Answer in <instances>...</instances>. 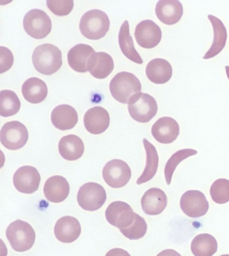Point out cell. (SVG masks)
I'll return each mask as SVG.
<instances>
[{
    "label": "cell",
    "instance_id": "obj_15",
    "mask_svg": "<svg viewBox=\"0 0 229 256\" xmlns=\"http://www.w3.org/2000/svg\"><path fill=\"white\" fill-rule=\"evenodd\" d=\"M110 122V115L107 110L100 106L91 108L85 114V128L92 134L98 135L104 133L109 127Z\"/></svg>",
    "mask_w": 229,
    "mask_h": 256
},
{
    "label": "cell",
    "instance_id": "obj_23",
    "mask_svg": "<svg viewBox=\"0 0 229 256\" xmlns=\"http://www.w3.org/2000/svg\"><path fill=\"white\" fill-rule=\"evenodd\" d=\"M173 68L170 63L163 58H155L148 63L146 74L151 82L155 84H164L171 80Z\"/></svg>",
    "mask_w": 229,
    "mask_h": 256
},
{
    "label": "cell",
    "instance_id": "obj_38",
    "mask_svg": "<svg viewBox=\"0 0 229 256\" xmlns=\"http://www.w3.org/2000/svg\"><path fill=\"white\" fill-rule=\"evenodd\" d=\"M225 70H226V74L227 76V78H228L229 80V66H225Z\"/></svg>",
    "mask_w": 229,
    "mask_h": 256
},
{
    "label": "cell",
    "instance_id": "obj_6",
    "mask_svg": "<svg viewBox=\"0 0 229 256\" xmlns=\"http://www.w3.org/2000/svg\"><path fill=\"white\" fill-rule=\"evenodd\" d=\"M24 28L30 36L43 39L50 34L52 22L45 12L39 9L30 10L23 20Z\"/></svg>",
    "mask_w": 229,
    "mask_h": 256
},
{
    "label": "cell",
    "instance_id": "obj_30",
    "mask_svg": "<svg viewBox=\"0 0 229 256\" xmlns=\"http://www.w3.org/2000/svg\"><path fill=\"white\" fill-rule=\"evenodd\" d=\"M21 103L15 92L11 90H3L0 92V116L11 117L15 116L21 109Z\"/></svg>",
    "mask_w": 229,
    "mask_h": 256
},
{
    "label": "cell",
    "instance_id": "obj_19",
    "mask_svg": "<svg viewBox=\"0 0 229 256\" xmlns=\"http://www.w3.org/2000/svg\"><path fill=\"white\" fill-rule=\"evenodd\" d=\"M70 192V184L64 177L56 175L47 179L45 182L44 194L49 202L59 204L64 202Z\"/></svg>",
    "mask_w": 229,
    "mask_h": 256
},
{
    "label": "cell",
    "instance_id": "obj_8",
    "mask_svg": "<svg viewBox=\"0 0 229 256\" xmlns=\"http://www.w3.org/2000/svg\"><path fill=\"white\" fill-rule=\"evenodd\" d=\"M29 140V132L21 122H7L0 132V140L7 149L17 150L25 146Z\"/></svg>",
    "mask_w": 229,
    "mask_h": 256
},
{
    "label": "cell",
    "instance_id": "obj_2",
    "mask_svg": "<svg viewBox=\"0 0 229 256\" xmlns=\"http://www.w3.org/2000/svg\"><path fill=\"white\" fill-rule=\"evenodd\" d=\"M109 29V18L104 12L99 10L87 12L81 18V33L90 40H100L106 36Z\"/></svg>",
    "mask_w": 229,
    "mask_h": 256
},
{
    "label": "cell",
    "instance_id": "obj_7",
    "mask_svg": "<svg viewBox=\"0 0 229 256\" xmlns=\"http://www.w3.org/2000/svg\"><path fill=\"white\" fill-rule=\"evenodd\" d=\"M106 198L105 189L98 183H86L81 186L78 191L79 206L88 212L100 210L105 204Z\"/></svg>",
    "mask_w": 229,
    "mask_h": 256
},
{
    "label": "cell",
    "instance_id": "obj_35",
    "mask_svg": "<svg viewBox=\"0 0 229 256\" xmlns=\"http://www.w3.org/2000/svg\"><path fill=\"white\" fill-rule=\"evenodd\" d=\"M0 52H1V58H0V68H1V74L11 70L13 66L14 56L13 52L7 48V47L0 46Z\"/></svg>",
    "mask_w": 229,
    "mask_h": 256
},
{
    "label": "cell",
    "instance_id": "obj_1",
    "mask_svg": "<svg viewBox=\"0 0 229 256\" xmlns=\"http://www.w3.org/2000/svg\"><path fill=\"white\" fill-rule=\"evenodd\" d=\"M33 63L35 70L45 76H51L60 70L63 64L62 52L52 44H41L35 49Z\"/></svg>",
    "mask_w": 229,
    "mask_h": 256
},
{
    "label": "cell",
    "instance_id": "obj_31",
    "mask_svg": "<svg viewBox=\"0 0 229 256\" xmlns=\"http://www.w3.org/2000/svg\"><path fill=\"white\" fill-rule=\"evenodd\" d=\"M197 153L198 152L195 150L187 148L180 150L171 156L165 165L164 170L165 180H166L167 185L171 184L173 173L179 163L182 162L187 158L196 155Z\"/></svg>",
    "mask_w": 229,
    "mask_h": 256
},
{
    "label": "cell",
    "instance_id": "obj_33",
    "mask_svg": "<svg viewBox=\"0 0 229 256\" xmlns=\"http://www.w3.org/2000/svg\"><path fill=\"white\" fill-rule=\"evenodd\" d=\"M120 232L130 240H140L147 233V224L144 218L137 214L133 224L126 229L120 230Z\"/></svg>",
    "mask_w": 229,
    "mask_h": 256
},
{
    "label": "cell",
    "instance_id": "obj_9",
    "mask_svg": "<svg viewBox=\"0 0 229 256\" xmlns=\"http://www.w3.org/2000/svg\"><path fill=\"white\" fill-rule=\"evenodd\" d=\"M131 170L123 160H112L104 166L102 176L106 184L114 188H122L131 178Z\"/></svg>",
    "mask_w": 229,
    "mask_h": 256
},
{
    "label": "cell",
    "instance_id": "obj_20",
    "mask_svg": "<svg viewBox=\"0 0 229 256\" xmlns=\"http://www.w3.org/2000/svg\"><path fill=\"white\" fill-rule=\"evenodd\" d=\"M114 68L113 58L106 52H95L89 60L88 72L98 80L108 78L113 72Z\"/></svg>",
    "mask_w": 229,
    "mask_h": 256
},
{
    "label": "cell",
    "instance_id": "obj_12",
    "mask_svg": "<svg viewBox=\"0 0 229 256\" xmlns=\"http://www.w3.org/2000/svg\"><path fill=\"white\" fill-rule=\"evenodd\" d=\"M41 175L36 168L31 166H22L13 176L15 188L22 194H33L37 192L41 182Z\"/></svg>",
    "mask_w": 229,
    "mask_h": 256
},
{
    "label": "cell",
    "instance_id": "obj_36",
    "mask_svg": "<svg viewBox=\"0 0 229 256\" xmlns=\"http://www.w3.org/2000/svg\"><path fill=\"white\" fill-rule=\"evenodd\" d=\"M105 256H131L127 251L121 248H114L110 250Z\"/></svg>",
    "mask_w": 229,
    "mask_h": 256
},
{
    "label": "cell",
    "instance_id": "obj_27",
    "mask_svg": "<svg viewBox=\"0 0 229 256\" xmlns=\"http://www.w3.org/2000/svg\"><path fill=\"white\" fill-rule=\"evenodd\" d=\"M118 42L120 50L126 58L137 64H143V59L136 50L133 37L130 36L129 24L127 20L124 21L120 27Z\"/></svg>",
    "mask_w": 229,
    "mask_h": 256
},
{
    "label": "cell",
    "instance_id": "obj_39",
    "mask_svg": "<svg viewBox=\"0 0 229 256\" xmlns=\"http://www.w3.org/2000/svg\"><path fill=\"white\" fill-rule=\"evenodd\" d=\"M220 256H229V254H224V255H222Z\"/></svg>",
    "mask_w": 229,
    "mask_h": 256
},
{
    "label": "cell",
    "instance_id": "obj_3",
    "mask_svg": "<svg viewBox=\"0 0 229 256\" xmlns=\"http://www.w3.org/2000/svg\"><path fill=\"white\" fill-rule=\"evenodd\" d=\"M141 84L133 74L121 72L112 78L110 90L112 97L120 103L127 104L135 94L141 92Z\"/></svg>",
    "mask_w": 229,
    "mask_h": 256
},
{
    "label": "cell",
    "instance_id": "obj_37",
    "mask_svg": "<svg viewBox=\"0 0 229 256\" xmlns=\"http://www.w3.org/2000/svg\"><path fill=\"white\" fill-rule=\"evenodd\" d=\"M157 256H181L180 254L172 249H167L163 250L157 254Z\"/></svg>",
    "mask_w": 229,
    "mask_h": 256
},
{
    "label": "cell",
    "instance_id": "obj_14",
    "mask_svg": "<svg viewBox=\"0 0 229 256\" xmlns=\"http://www.w3.org/2000/svg\"><path fill=\"white\" fill-rule=\"evenodd\" d=\"M154 138L159 143L168 144L173 142L179 134V126L174 119L163 117L158 120L151 129Z\"/></svg>",
    "mask_w": 229,
    "mask_h": 256
},
{
    "label": "cell",
    "instance_id": "obj_17",
    "mask_svg": "<svg viewBox=\"0 0 229 256\" xmlns=\"http://www.w3.org/2000/svg\"><path fill=\"white\" fill-rule=\"evenodd\" d=\"M167 198L164 191L158 188L147 190L141 198V206L148 216H158L166 208Z\"/></svg>",
    "mask_w": 229,
    "mask_h": 256
},
{
    "label": "cell",
    "instance_id": "obj_13",
    "mask_svg": "<svg viewBox=\"0 0 229 256\" xmlns=\"http://www.w3.org/2000/svg\"><path fill=\"white\" fill-rule=\"evenodd\" d=\"M135 36L140 46L151 49L157 46L161 42L162 32L157 24L151 20H146L138 24Z\"/></svg>",
    "mask_w": 229,
    "mask_h": 256
},
{
    "label": "cell",
    "instance_id": "obj_11",
    "mask_svg": "<svg viewBox=\"0 0 229 256\" xmlns=\"http://www.w3.org/2000/svg\"><path fill=\"white\" fill-rule=\"evenodd\" d=\"M180 208L187 216L199 218L205 216L209 210L206 196L201 191L187 190L180 198Z\"/></svg>",
    "mask_w": 229,
    "mask_h": 256
},
{
    "label": "cell",
    "instance_id": "obj_34",
    "mask_svg": "<svg viewBox=\"0 0 229 256\" xmlns=\"http://www.w3.org/2000/svg\"><path fill=\"white\" fill-rule=\"evenodd\" d=\"M47 5L51 12L59 16H64L70 14L74 8V2L72 0H48Z\"/></svg>",
    "mask_w": 229,
    "mask_h": 256
},
{
    "label": "cell",
    "instance_id": "obj_24",
    "mask_svg": "<svg viewBox=\"0 0 229 256\" xmlns=\"http://www.w3.org/2000/svg\"><path fill=\"white\" fill-rule=\"evenodd\" d=\"M84 142L78 136H65L59 141V154L66 160L75 161L80 159L84 154Z\"/></svg>",
    "mask_w": 229,
    "mask_h": 256
},
{
    "label": "cell",
    "instance_id": "obj_18",
    "mask_svg": "<svg viewBox=\"0 0 229 256\" xmlns=\"http://www.w3.org/2000/svg\"><path fill=\"white\" fill-rule=\"evenodd\" d=\"M183 6L178 0H160L155 8L157 18L166 25L178 22L182 17Z\"/></svg>",
    "mask_w": 229,
    "mask_h": 256
},
{
    "label": "cell",
    "instance_id": "obj_28",
    "mask_svg": "<svg viewBox=\"0 0 229 256\" xmlns=\"http://www.w3.org/2000/svg\"><path fill=\"white\" fill-rule=\"evenodd\" d=\"M143 142L146 155H147V161H146V166L143 174L137 180L138 185L151 180L157 173L158 166H159V156L155 147L146 138H144Z\"/></svg>",
    "mask_w": 229,
    "mask_h": 256
},
{
    "label": "cell",
    "instance_id": "obj_21",
    "mask_svg": "<svg viewBox=\"0 0 229 256\" xmlns=\"http://www.w3.org/2000/svg\"><path fill=\"white\" fill-rule=\"evenodd\" d=\"M53 125L60 130H72L78 122V114L76 110L69 105L57 106L51 113Z\"/></svg>",
    "mask_w": 229,
    "mask_h": 256
},
{
    "label": "cell",
    "instance_id": "obj_26",
    "mask_svg": "<svg viewBox=\"0 0 229 256\" xmlns=\"http://www.w3.org/2000/svg\"><path fill=\"white\" fill-rule=\"evenodd\" d=\"M208 18L214 30V40L212 46L203 56L205 60L218 55L224 48L227 40V30L222 22L214 16L208 15Z\"/></svg>",
    "mask_w": 229,
    "mask_h": 256
},
{
    "label": "cell",
    "instance_id": "obj_32",
    "mask_svg": "<svg viewBox=\"0 0 229 256\" xmlns=\"http://www.w3.org/2000/svg\"><path fill=\"white\" fill-rule=\"evenodd\" d=\"M211 198L217 204H225L229 202V180L219 178L214 181L210 187Z\"/></svg>",
    "mask_w": 229,
    "mask_h": 256
},
{
    "label": "cell",
    "instance_id": "obj_10",
    "mask_svg": "<svg viewBox=\"0 0 229 256\" xmlns=\"http://www.w3.org/2000/svg\"><path fill=\"white\" fill-rule=\"evenodd\" d=\"M106 218L110 225L124 230L129 228L135 222L136 212L129 204L123 202H114L106 208Z\"/></svg>",
    "mask_w": 229,
    "mask_h": 256
},
{
    "label": "cell",
    "instance_id": "obj_16",
    "mask_svg": "<svg viewBox=\"0 0 229 256\" xmlns=\"http://www.w3.org/2000/svg\"><path fill=\"white\" fill-rule=\"evenodd\" d=\"M55 236L59 242L70 244L78 240L82 232L80 222L74 216H65L55 224Z\"/></svg>",
    "mask_w": 229,
    "mask_h": 256
},
{
    "label": "cell",
    "instance_id": "obj_5",
    "mask_svg": "<svg viewBox=\"0 0 229 256\" xmlns=\"http://www.w3.org/2000/svg\"><path fill=\"white\" fill-rule=\"evenodd\" d=\"M128 110L130 117L139 123H148L158 111L155 98L145 92H139L130 100Z\"/></svg>",
    "mask_w": 229,
    "mask_h": 256
},
{
    "label": "cell",
    "instance_id": "obj_4",
    "mask_svg": "<svg viewBox=\"0 0 229 256\" xmlns=\"http://www.w3.org/2000/svg\"><path fill=\"white\" fill-rule=\"evenodd\" d=\"M6 235L14 250L18 252H27L35 244L36 234L29 222L17 220L8 227Z\"/></svg>",
    "mask_w": 229,
    "mask_h": 256
},
{
    "label": "cell",
    "instance_id": "obj_25",
    "mask_svg": "<svg viewBox=\"0 0 229 256\" xmlns=\"http://www.w3.org/2000/svg\"><path fill=\"white\" fill-rule=\"evenodd\" d=\"M23 97L29 103L40 104L46 99L48 94L47 84L37 78H29L22 86Z\"/></svg>",
    "mask_w": 229,
    "mask_h": 256
},
{
    "label": "cell",
    "instance_id": "obj_22",
    "mask_svg": "<svg viewBox=\"0 0 229 256\" xmlns=\"http://www.w3.org/2000/svg\"><path fill=\"white\" fill-rule=\"evenodd\" d=\"M95 50L90 45L79 44L72 47L68 52V60L69 66L75 72H88L89 60Z\"/></svg>",
    "mask_w": 229,
    "mask_h": 256
},
{
    "label": "cell",
    "instance_id": "obj_29",
    "mask_svg": "<svg viewBox=\"0 0 229 256\" xmlns=\"http://www.w3.org/2000/svg\"><path fill=\"white\" fill-rule=\"evenodd\" d=\"M217 250L216 240L210 234H199L191 242V251L194 256H212Z\"/></svg>",
    "mask_w": 229,
    "mask_h": 256
}]
</instances>
